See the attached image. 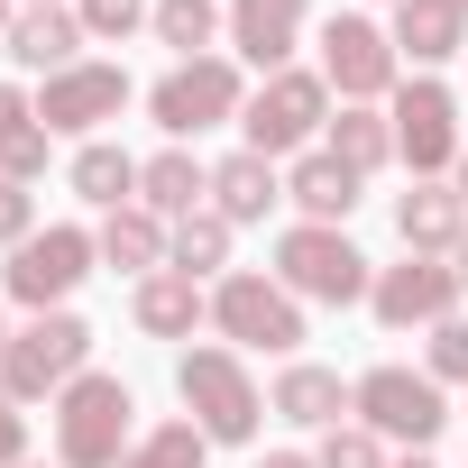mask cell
I'll return each instance as SVG.
<instances>
[{
  "mask_svg": "<svg viewBox=\"0 0 468 468\" xmlns=\"http://www.w3.org/2000/svg\"><path fill=\"white\" fill-rule=\"evenodd\" d=\"M28 468H37V459H28Z\"/></svg>",
  "mask_w": 468,
  "mask_h": 468,
  "instance_id": "f6af8a7d",
  "label": "cell"
},
{
  "mask_svg": "<svg viewBox=\"0 0 468 468\" xmlns=\"http://www.w3.org/2000/svg\"><path fill=\"white\" fill-rule=\"evenodd\" d=\"M120 111H129V74H120V65H101V56H83V65L47 74V92H37L47 138H101V120H120Z\"/></svg>",
  "mask_w": 468,
  "mask_h": 468,
  "instance_id": "4fadbf2b",
  "label": "cell"
},
{
  "mask_svg": "<svg viewBox=\"0 0 468 468\" xmlns=\"http://www.w3.org/2000/svg\"><path fill=\"white\" fill-rule=\"evenodd\" d=\"M83 367H92V322L83 313H28L10 331V349H0V386L19 404H56Z\"/></svg>",
  "mask_w": 468,
  "mask_h": 468,
  "instance_id": "5b68a950",
  "label": "cell"
},
{
  "mask_svg": "<svg viewBox=\"0 0 468 468\" xmlns=\"http://www.w3.org/2000/svg\"><path fill=\"white\" fill-rule=\"evenodd\" d=\"M101 267V239L83 220H47V229H28V239L10 249V267H0V294H10L19 313H65V294L83 285Z\"/></svg>",
  "mask_w": 468,
  "mask_h": 468,
  "instance_id": "8992f818",
  "label": "cell"
},
{
  "mask_svg": "<svg viewBox=\"0 0 468 468\" xmlns=\"http://www.w3.org/2000/svg\"><path fill=\"white\" fill-rule=\"evenodd\" d=\"M0 349H10V322H0Z\"/></svg>",
  "mask_w": 468,
  "mask_h": 468,
  "instance_id": "b9f144b4",
  "label": "cell"
},
{
  "mask_svg": "<svg viewBox=\"0 0 468 468\" xmlns=\"http://www.w3.org/2000/svg\"><path fill=\"white\" fill-rule=\"evenodd\" d=\"M19 129H37V101H28L19 83H0V147H10Z\"/></svg>",
  "mask_w": 468,
  "mask_h": 468,
  "instance_id": "e575fe53",
  "label": "cell"
},
{
  "mask_svg": "<svg viewBox=\"0 0 468 468\" xmlns=\"http://www.w3.org/2000/svg\"><path fill=\"white\" fill-rule=\"evenodd\" d=\"M459 10H468V0H459Z\"/></svg>",
  "mask_w": 468,
  "mask_h": 468,
  "instance_id": "ee69618b",
  "label": "cell"
},
{
  "mask_svg": "<svg viewBox=\"0 0 468 468\" xmlns=\"http://www.w3.org/2000/svg\"><path fill=\"white\" fill-rule=\"evenodd\" d=\"M229 239H239V229H229V220L202 202V211H184V220H175V249H165V267H184L193 285H202V276H229Z\"/></svg>",
  "mask_w": 468,
  "mask_h": 468,
  "instance_id": "4316f807",
  "label": "cell"
},
{
  "mask_svg": "<svg viewBox=\"0 0 468 468\" xmlns=\"http://www.w3.org/2000/svg\"><path fill=\"white\" fill-rule=\"evenodd\" d=\"M450 184H459V202H468V147H459V165H450Z\"/></svg>",
  "mask_w": 468,
  "mask_h": 468,
  "instance_id": "8d00e7d4",
  "label": "cell"
},
{
  "mask_svg": "<svg viewBox=\"0 0 468 468\" xmlns=\"http://www.w3.org/2000/svg\"><path fill=\"white\" fill-rule=\"evenodd\" d=\"M101 267H120V276H156L165 267V249H175V220H156L147 202H129V211H101Z\"/></svg>",
  "mask_w": 468,
  "mask_h": 468,
  "instance_id": "44dd1931",
  "label": "cell"
},
{
  "mask_svg": "<svg viewBox=\"0 0 468 468\" xmlns=\"http://www.w3.org/2000/svg\"><path fill=\"white\" fill-rule=\"evenodd\" d=\"M129 413H138V395H129L111 367H83V377H74L56 404H47V431H56V468H120V459L138 450Z\"/></svg>",
  "mask_w": 468,
  "mask_h": 468,
  "instance_id": "6da1fadb",
  "label": "cell"
},
{
  "mask_svg": "<svg viewBox=\"0 0 468 468\" xmlns=\"http://www.w3.org/2000/svg\"><path fill=\"white\" fill-rule=\"evenodd\" d=\"M47 147H56V138H47V120H37V129H19L10 147H0V175H10V184H37V175H47Z\"/></svg>",
  "mask_w": 468,
  "mask_h": 468,
  "instance_id": "1f68e13d",
  "label": "cell"
},
{
  "mask_svg": "<svg viewBox=\"0 0 468 468\" xmlns=\"http://www.w3.org/2000/svg\"><path fill=\"white\" fill-rule=\"evenodd\" d=\"M450 267H459V285H468V239H459V249H450Z\"/></svg>",
  "mask_w": 468,
  "mask_h": 468,
  "instance_id": "74e56055",
  "label": "cell"
},
{
  "mask_svg": "<svg viewBox=\"0 0 468 468\" xmlns=\"http://www.w3.org/2000/svg\"><path fill=\"white\" fill-rule=\"evenodd\" d=\"M386 37L413 65H450V56H468V10H459V0H404Z\"/></svg>",
  "mask_w": 468,
  "mask_h": 468,
  "instance_id": "7402d4cb",
  "label": "cell"
},
{
  "mask_svg": "<svg viewBox=\"0 0 468 468\" xmlns=\"http://www.w3.org/2000/svg\"><path fill=\"white\" fill-rule=\"evenodd\" d=\"M10 19H19V0H0V37H10Z\"/></svg>",
  "mask_w": 468,
  "mask_h": 468,
  "instance_id": "ab89813d",
  "label": "cell"
},
{
  "mask_svg": "<svg viewBox=\"0 0 468 468\" xmlns=\"http://www.w3.org/2000/svg\"><path fill=\"white\" fill-rule=\"evenodd\" d=\"M249 111V83H239V56H193V65H165L147 83V120L165 129V147H193L202 129L239 120Z\"/></svg>",
  "mask_w": 468,
  "mask_h": 468,
  "instance_id": "277c9868",
  "label": "cell"
},
{
  "mask_svg": "<svg viewBox=\"0 0 468 468\" xmlns=\"http://www.w3.org/2000/svg\"><path fill=\"white\" fill-rule=\"evenodd\" d=\"M129 322H138L147 340H193V331L211 322V294H202L184 267H156V276H138V294H129Z\"/></svg>",
  "mask_w": 468,
  "mask_h": 468,
  "instance_id": "2e32d148",
  "label": "cell"
},
{
  "mask_svg": "<svg viewBox=\"0 0 468 468\" xmlns=\"http://www.w3.org/2000/svg\"><path fill=\"white\" fill-rule=\"evenodd\" d=\"M267 413H285L294 431H331V422H349V386H340V367H313V358H285V377H276Z\"/></svg>",
  "mask_w": 468,
  "mask_h": 468,
  "instance_id": "d6986e66",
  "label": "cell"
},
{
  "mask_svg": "<svg viewBox=\"0 0 468 468\" xmlns=\"http://www.w3.org/2000/svg\"><path fill=\"white\" fill-rule=\"evenodd\" d=\"M276 202H285V175H276V156H258V147H229V156L211 165V211H220L229 229L267 220Z\"/></svg>",
  "mask_w": 468,
  "mask_h": 468,
  "instance_id": "e0dca14e",
  "label": "cell"
},
{
  "mask_svg": "<svg viewBox=\"0 0 468 468\" xmlns=\"http://www.w3.org/2000/svg\"><path fill=\"white\" fill-rule=\"evenodd\" d=\"M202 459H211L202 422H156V431H138V450L120 468H202Z\"/></svg>",
  "mask_w": 468,
  "mask_h": 468,
  "instance_id": "83f0119b",
  "label": "cell"
},
{
  "mask_svg": "<svg viewBox=\"0 0 468 468\" xmlns=\"http://www.w3.org/2000/svg\"><path fill=\"white\" fill-rule=\"evenodd\" d=\"M0 47H10L28 74H65V65H83L92 37H83V19H74V0H56V10H19Z\"/></svg>",
  "mask_w": 468,
  "mask_h": 468,
  "instance_id": "ac0fdd59",
  "label": "cell"
},
{
  "mask_svg": "<svg viewBox=\"0 0 468 468\" xmlns=\"http://www.w3.org/2000/svg\"><path fill=\"white\" fill-rule=\"evenodd\" d=\"M19 10H56V0H19Z\"/></svg>",
  "mask_w": 468,
  "mask_h": 468,
  "instance_id": "60d3db41",
  "label": "cell"
},
{
  "mask_svg": "<svg viewBox=\"0 0 468 468\" xmlns=\"http://www.w3.org/2000/svg\"><path fill=\"white\" fill-rule=\"evenodd\" d=\"M422 377H431V386H468V322H459V313L422 331Z\"/></svg>",
  "mask_w": 468,
  "mask_h": 468,
  "instance_id": "f546056e",
  "label": "cell"
},
{
  "mask_svg": "<svg viewBox=\"0 0 468 468\" xmlns=\"http://www.w3.org/2000/svg\"><path fill=\"white\" fill-rule=\"evenodd\" d=\"M322 83H331L340 101H395V83H404V56H395V37H386L377 19L340 10V19L322 28Z\"/></svg>",
  "mask_w": 468,
  "mask_h": 468,
  "instance_id": "30bf717a",
  "label": "cell"
},
{
  "mask_svg": "<svg viewBox=\"0 0 468 468\" xmlns=\"http://www.w3.org/2000/svg\"><path fill=\"white\" fill-rule=\"evenodd\" d=\"M156 47H175V65H193V56H211L220 37H229V10L220 0H156Z\"/></svg>",
  "mask_w": 468,
  "mask_h": 468,
  "instance_id": "484cf974",
  "label": "cell"
},
{
  "mask_svg": "<svg viewBox=\"0 0 468 468\" xmlns=\"http://www.w3.org/2000/svg\"><path fill=\"white\" fill-rule=\"evenodd\" d=\"M276 285H285L294 303H367L377 267L358 258L349 229H331V220H294V229H276Z\"/></svg>",
  "mask_w": 468,
  "mask_h": 468,
  "instance_id": "3957f363",
  "label": "cell"
},
{
  "mask_svg": "<svg viewBox=\"0 0 468 468\" xmlns=\"http://www.w3.org/2000/svg\"><path fill=\"white\" fill-rule=\"evenodd\" d=\"M313 459H322V468H395V459H386V441H377V431H367L358 413H349V422H331Z\"/></svg>",
  "mask_w": 468,
  "mask_h": 468,
  "instance_id": "f1b7e54d",
  "label": "cell"
},
{
  "mask_svg": "<svg viewBox=\"0 0 468 468\" xmlns=\"http://www.w3.org/2000/svg\"><path fill=\"white\" fill-rule=\"evenodd\" d=\"M138 202H147L156 220H184V211L211 202V165H202L193 147H156V156H138Z\"/></svg>",
  "mask_w": 468,
  "mask_h": 468,
  "instance_id": "ffe728a7",
  "label": "cell"
},
{
  "mask_svg": "<svg viewBox=\"0 0 468 468\" xmlns=\"http://www.w3.org/2000/svg\"><path fill=\"white\" fill-rule=\"evenodd\" d=\"M322 147H331L349 175H377V165H395V120H386L377 101H340L331 129H322Z\"/></svg>",
  "mask_w": 468,
  "mask_h": 468,
  "instance_id": "cb8c5ba5",
  "label": "cell"
},
{
  "mask_svg": "<svg viewBox=\"0 0 468 468\" xmlns=\"http://www.w3.org/2000/svg\"><path fill=\"white\" fill-rule=\"evenodd\" d=\"M395 468H431V450H404V459H395Z\"/></svg>",
  "mask_w": 468,
  "mask_h": 468,
  "instance_id": "f35d334b",
  "label": "cell"
},
{
  "mask_svg": "<svg viewBox=\"0 0 468 468\" xmlns=\"http://www.w3.org/2000/svg\"><path fill=\"white\" fill-rule=\"evenodd\" d=\"M349 413H358L386 450H431V441L450 431V395H441L422 367H395V358L349 386Z\"/></svg>",
  "mask_w": 468,
  "mask_h": 468,
  "instance_id": "52a82bcc",
  "label": "cell"
},
{
  "mask_svg": "<svg viewBox=\"0 0 468 468\" xmlns=\"http://www.w3.org/2000/svg\"><path fill=\"white\" fill-rule=\"evenodd\" d=\"M65 184H74L92 211H129V202H138V156L111 147V138H83L74 165H65Z\"/></svg>",
  "mask_w": 468,
  "mask_h": 468,
  "instance_id": "d4e9b609",
  "label": "cell"
},
{
  "mask_svg": "<svg viewBox=\"0 0 468 468\" xmlns=\"http://www.w3.org/2000/svg\"><path fill=\"white\" fill-rule=\"evenodd\" d=\"M74 19H83V37L120 47L129 28H147V19H156V0H74Z\"/></svg>",
  "mask_w": 468,
  "mask_h": 468,
  "instance_id": "4dcf8cb0",
  "label": "cell"
},
{
  "mask_svg": "<svg viewBox=\"0 0 468 468\" xmlns=\"http://www.w3.org/2000/svg\"><path fill=\"white\" fill-rule=\"evenodd\" d=\"M395 156L413 165V175H450L459 165V92L450 83H431V74H413V83H395Z\"/></svg>",
  "mask_w": 468,
  "mask_h": 468,
  "instance_id": "8fae6325",
  "label": "cell"
},
{
  "mask_svg": "<svg viewBox=\"0 0 468 468\" xmlns=\"http://www.w3.org/2000/svg\"><path fill=\"white\" fill-rule=\"evenodd\" d=\"M258 468H322V459H313V450H267Z\"/></svg>",
  "mask_w": 468,
  "mask_h": 468,
  "instance_id": "d590c367",
  "label": "cell"
},
{
  "mask_svg": "<svg viewBox=\"0 0 468 468\" xmlns=\"http://www.w3.org/2000/svg\"><path fill=\"white\" fill-rule=\"evenodd\" d=\"M239 129H249V147H258V156H313V147H322V129H331V83H322V74H303V65H285V74H267V83L249 92Z\"/></svg>",
  "mask_w": 468,
  "mask_h": 468,
  "instance_id": "ba28073f",
  "label": "cell"
},
{
  "mask_svg": "<svg viewBox=\"0 0 468 468\" xmlns=\"http://www.w3.org/2000/svg\"><path fill=\"white\" fill-rule=\"evenodd\" d=\"M303 28H313V0H229V47H239V65H258V74H285Z\"/></svg>",
  "mask_w": 468,
  "mask_h": 468,
  "instance_id": "5bb4252c",
  "label": "cell"
},
{
  "mask_svg": "<svg viewBox=\"0 0 468 468\" xmlns=\"http://www.w3.org/2000/svg\"><path fill=\"white\" fill-rule=\"evenodd\" d=\"M211 331H220L229 349H276V358H294V349H303V303H294L276 276H258V267H229V276L211 285Z\"/></svg>",
  "mask_w": 468,
  "mask_h": 468,
  "instance_id": "9c48e42d",
  "label": "cell"
},
{
  "mask_svg": "<svg viewBox=\"0 0 468 468\" xmlns=\"http://www.w3.org/2000/svg\"><path fill=\"white\" fill-rule=\"evenodd\" d=\"M395 239L413 258H450L468 239V202H459L450 175H413V193H395Z\"/></svg>",
  "mask_w": 468,
  "mask_h": 468,
  "instance_id": "9a60e30c",
  "label": "cell"
},
{
  "mask_svg": "<svg viewBox=\"0 0 468 468\" xmlns=\"http://www.w3.org/2000/svg\"><path fill=\"white\" fill-rule=\"evenodd\" d=\"M28 229H37V193H28V184H10V175H0V249H19Z\"/></svg>",
  "mask_w": 468,
  "mask_h": 468,
  "instance_id": "d6a6232c",
  "label": "cell"
},
{
  "mask_svg": "<svg viewBox=\"0 0 468 468\" xmlns=\"http://www.w3.org/2000/svg\"><path fill=\"white\" fill-rule=\"evenodd\" d=\"M175 395H184V422H202V441H229V450L258 441V422H267V395H258L239 349H184Z\"/></svg>",
  "mask_w": 468,
  "mask_h": 468,
  "instance_id": "7a4b0ae2",
  "label": "cell"
},
{
  "mask_svg": "<svg viewBox=\"0 0 468 468\" xmlns=\"http://www.w3.org/2000/svg\"><path fill=\"white\" fill-rule=\"evenodd\" d=\"M395 10H404V0H395Z\"/></svg>",
  "mask_w": 468,
  "mask_h": 468,
  "instance_id": "7bdbcfd3",
  "label": "cell"
},
{
  "mask_svg": "<svg viewBox=\"0 0 468 468\" xmlns=\"http://www.w3.org/2000/svg\"><path fill=\"white\" fill-rule=\"evenodd\" d=\"M459 267L450 258H413L404 249V267H377V285H367V313L386 322V331H431V322H450L459 313Z\"/></svg>",
  "mask_w": 468,
  "mask_h": 468,
  "instance_id": "7c38bea8",
  "label": "cell"
},
{
  "mask_svg": "<svg viewBox=\"0 0 468 468\" xmlns=\"http://www.w3.org/2000/svg\"><path fill=\"white\" fill-rule=\"evenodd\" d=\"M358 184H367V175H349L331 147H313V156H294V175H285V202H294L303 220H331V229H340V220L358 211Z\"/></svg>",
  "mask_w": 468,
  "mask_h": 468,
  "instance_id": "603a6c76",
  "label": "cell"
},
{
  "mask_svg": "<svg viewBox=\"0 0 468 468\" xmlns=\"http://www.w3.org/2000/svg\"><path fill=\"white\" fill-rule=\"evenodd\" d=\"M0 468H28V404L0 386Z\"/></svg>",
  "mask_w": 468,
  "mask_h": 468,
  "instance_id": "836d02e7",
  "label": "cell"
}]
</instances>
